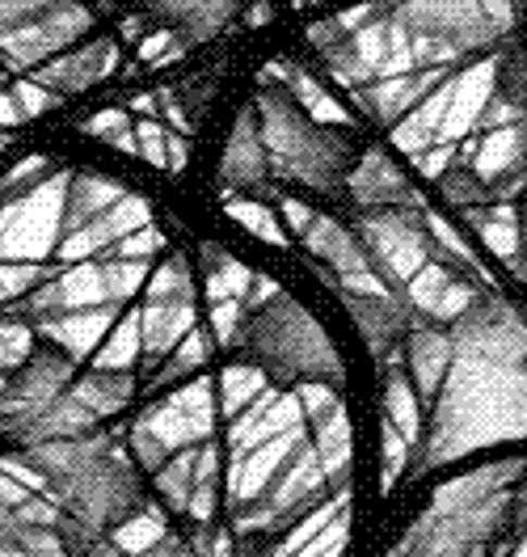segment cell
Returning <instances> with one entry per match:
<instances>
[{"instance_id":"15","label":"cell","mask_w":527,"mask_h":557,"mask_svg":"<svg viewBox=\"0 0 527 557\" xmlns=\"http://www.w3.org/2000/svg\"><path fill=\"white\" fill-rule=\"evenodd\" d=\"M515 258H519V271L527 275V208L519 215V249H515Z\"/></svg>"},{"instance_id":"9","label":"cell","mask_w":527,"mask_h":557,"mask_svg":"<svg viewBox=\"0 0 527 557\" xmlns=\"http://www.w3.org/2000/svg\"><path fill=\"white\" fill-rule=\"evenodd\" d=\"M342 195H351L354 215H376V211H418V190H414L410 174H405L392 157H385V152L363 157V161L354 165V174Z\"/></svg>"},{"instance_id":"8","label":"cell","mask_w":527,"mask_h":557,"mask_svg":"<svg viewBox=\"0 0 527 557\" xmlns=\"http://www.w3.org/2000/svg\"><path fill=\"white\" fill-rule=\"evenodd\" d=\"M76 381V355L55 338L35 343V350L22 359V368L9 376L0 393V418H22L47 406L51 397H60Z\"/></svg>"},{"instance_id":"2","label":"cell","mask_w":527,"mask_h":557,"mask_svg":"<svg viewBox=\"0 0 527 557\" xmlns=\"http://www.w3.org/2000/svg\"><path fill=\"white\" fill-rule=\"evenodd\" d=\"M519 486V465L502 460L448 486L410 528L401 557H481L506 528Z\"/></svg>"},{"instance_id":"6","label":"cell","mask_w":527,"mask_h":557,"mask_svg":"<svg viewBox=\"0 0 527 557\" xmlns=\"http://www.w3.org/2000/svg\"><path fill=\"white\" fill-rule=\"evenodd\" d=\"M443 325L456 359H468L490 372L502 368L519 372L527 363V321L498 292H477L460 313L443 317Z\"/></svg>"},{"instance_id":"4","label":"cell","mask_w":527,"mask_h":557,"mask_svg":"<svg viewBox=\"0 0 527 557\" xmlns=\"http://www.w3.org/2000/svg\"><path fill=\"white\" fill-rule=\"evenodd\" d=\"M241 350L266 381L283 388H296V384L338 388L342 384L338 347L291 296H271L241 321Z\"/></svg>"},{"instance_id":"13","label":"cell","mask_w":527,"mask_h":557,"mask_svg":"<svg viewBox=\"0 0 527 557\" xmlns=\"http://www.w3.org/2000/svg\"><path fill=\"white\" fill-rule=\"evenodd\" d=\"M493 98L527 119V42H506L493 64Z\"/></svg>"},{"instance_id":"7","label":"cell","mask_w":527,"mask_h":557,"mask_svg":"<svg viewBox=\"0 0 527 557\" xmlns=\"http://www.w3.org/2000/svg\"><path fill=\"white\" fill-rule=\"evenodd\" d=\"M85 30L80 0H0V55L38 64Z\"/></svg>"},{"instance_id":"11","label":"cell","mask_w":527,"mask_h":557,"mask_svg":"<svg viewBox=\"0 0 527 557\" xmlns=\"http://www.w3.org/2000/svg\"><path fill=\"white\" fill-rule=\"evenodd\" d=\"M219 182L233 186V190H262L271 182V152H266V136H262V123L253 114V106L241 110L233 136L224 139V152H219Z\"/></svg>"},{"instance_id":"5","label":"cell","mask_w":527,"mask_h":557,"mask_svg":"<svg viewBox=\"0 0 527 557\" xmlns=\"http://www.w3.org/2000/svg\"><path fill=\"white\" fill-rule=\"evenodd\" d=\"M392 22L430 55H477L511 35L519 0H388Z\"/></svg>"},{"instance_id":"14","label":"cell","mask_w":527,"mask_h":557,"mask_svg":"<svg viewBox=\"0 0 527 557\" xmlns=\"http://www.w3.org/2000/svg\"><path fill=\"white\" fill-rule=\"evenodd\" d=\"M131 557H211L203 545H195V541H186V536H165V541H156V545H148L140 554Z\"/></svg>"},{"instance_id":"1","label":"cell","mask_w":527,"mask_h":557,"mask_svg":"<svg viewBox=\"0 0 527 557\" xmlns=\"http://www.w3.org/2000/svg\"><path fill=\"white\" fill-rule=\"evenodd\" d=\"M22 460L35 478L47 482L55 516H64L102 545L110 532L136 523L148 511V490L136 465H127L98 431L22 448Z\"/></svg>"},{"instance_id":"12","label":"cell","mask_w":527,"mask_h":557,"mask_svg":"<svg viewBox=\"0 0 527 557\" xmlns=\"http://www.w3.org/2000/svg\"><path fill=\"white\" fill-rule=\"evenodd\" d=\"M351 313L359 321V334H363L367 350L376 359H385L388 350H397L405 343V334H410L418 309L405 296H354Z\"/></svg>"},{"instance_id":"10","label":"cell","mask_w":527,"mask_h":557,"mask_svg":"<svg viewBox=\"0 0 527 557\" xmlns=\"http://www.w3.org/2000/svg\"><path fill=\"white\" fill-rule=\"evenodd\" d=\"M136 4L143 17L174 30L181 42H208L241 13L246 0H136Z\"/></svg>"},{"instance_id":"3","label":"cell","mask_w":527,"mask_h":557,"mask_svg":"<svg viewBox=\"0 0 527 557\" xmlns=\"http://www.w3.org/2000/svg\"><path fill=\"white\" fill-rule=\"evenodd\" d=\"M253 114H258L262 136H266L271 177H279L291 190L316 195V199H329V195L347 190L359 161H354L351 139L342 132L316 127L309 110L279 85H266L253 98Z\"/></svg>"}]
</instances>
